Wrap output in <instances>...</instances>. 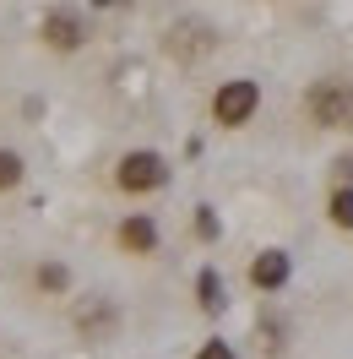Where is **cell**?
I'll return each mask as SVG.
<instances>
[{
    "label": "cell",
    "instance_id": "cell-12",
    "mask_svg": "<svg viewBox=\"0 0 353 359\" xmlns=\"http://www.w3.org/2000/svg\"><path fill=\"white\" fill-rule=\"evenodd\" d=\"M191 229H196V240H207V245H212V240L223 234V224H218V207H207V202H201V207H196V218H191Z\"/></svg>",
    "mask_w": 353,
    "mask_h": 359
},
{
    "label": "cell",
    "instance_id": "cell-14",
    "mask_svg": "<svg viewBox=\"0 0 353 359\" xmlns=\"http://www.w3.org/2000/svg\"><path fill=\"white\" fill-rule=\"evenodd\" d=\"M348 131H353V114H348Z\"/></svg>",
    "mask_w": 353,
    "mask_h": 359
},
{
    "label": "cell",
    "instance_id": "cell-8",
    "mask_svg": "<svg viewBox=\"0 0 353 359\" xmlns=\"http://www.w3.org/2000/svg\"><path fill=\"white\" fill-rule=\"evenodd\" d=\"M196 305H201L207 316H223V311H228V289H223L218 267H201V272H196Z\"/></svg>",
    "mask_w": 353,
    "mask_h": 359
},
{
    "label": "cell",
    "instance_id": "cell-6",
    "mask_svg": "<svg viewBox=\"0 0 353 359\" xmlns=\"http://www.w3.org/2000/svg\"><path fill=\"white\" fill-rule=\"evenodd\" d=\"M250 289L256 294H283L288 289V278H293V256H288L283 245H266V250H256L250 256Z\"/></svg>",
    "mask_w": 353,
    "mask_h": 359
},
{
    "label": "cell",
    "instance_id": "cell-10",
    "mask_svg": "<svg viewBox=\"0 0 353 359\" xmlns=\"http://www.w3.org/2000/svg\"><path fill=\"white\" fill-rule=\"evenodd\" d=\"M326 218H331V229L353 234V185H331L326 191Z\"/></svg>",
    "mask_w": 353,
    "mask_h": 359
},
{
    "label": "cell",
    "instance_id": "cell-13",
    "mask_svg": "<svg viewBox=\"0 0 353 359\" xmlns=\"http://www.w3.org/2000/svg\"><path fill=\"white\" fill-rule=\"evenodd\" d=\"M196 359H240V354H234V343H228V337H207V343L196 348Z\"/></svg>",
    "mask_w": 353,
    "mask_h": 359
},
{
    "label": "cell",
    "instance_id": "cell-1",
    "mask_svg": "<svg viewBox=\"0 0 353 359\" xmlns=\"http://www.w3.org/2000/svg\"><path fill=\"white\" fill-rule=\"evenodd\" d=\"M169 180H174V169H169V158L158 153V147H131V153L114 163V191L120 196H153Z\"/></svg>",
    "mask_w": 353,
    "mask_h": 359
},
{
    "label": "cell",
    "instance_id": "cell-7",
    "mask_svg": "<svg viewBox=\"0 0 353 359\" xmlns=\"http://www.w3.org/2000/svg\"><path fill=\"white\" fill-rule=\"evenodd\" d=\"M76 332L88 337V343L114 337V332H120V311H114V299H104V294L82 299V305H76Z\"/></svg>",
    "mask_w": 353,
    "mask_h": 359
},
{
    "label": "cell",
    "instance_id": "cell-9",
    "mask_svg": "<svg viewBox=\"0 0 353 359\" xmlns=\"http://www.w3.org/2000/svg\"><path fill=\"white\" fill-rule=\"evenodd\" d=\"M33 289L39 294H66L71 289V267L66 262H39V267H33Z\"/></svg>",
    "mask_w": 353,
    "mask_h": 359
},
{
    "label": "cell",
    "instance_id": "cell-5",
    "mask_svg": "<svg viewBox=\"0 0 353 359\" xmlns=\"http://www.w3.org/2000/svg\"><path fill=\"white\" fill-rule=\"evenodd\" d=\"M114 245H120V256L147 262V256H158V245H163V229H158L153 212H125V218L114 224Z\"/></svg>",
    "mask_w": 353,
    "mask_h": 359
},
{
    "label": "cell",
    "instance_id": "cell-11",
    "mask_svg": "<svg viewBox=\"0 0 353 359\" xmlns=\"http://www.w3.org/2000/svg\"><path fill=\"white\" fill-rule=\"evenodd\" d=\"M22 180H27V163H22V153L0 147V191H17Z\"/></svg>",
    "mask_w": 353,
    "mask_h": 359
},
{
    "label": "cell",
    "instance_id": "cell-4",
    "mask_svg": "<svg viewBox=\"0 0 353 359\" xmlns=\"http://www.w3.org/2000/svg\"><path fill=\"white\" fill-rule=\"evenodd\" d=\"M39 39H44L49 55H76V49L88 44V17L71 11V6H49L44 22H39Z\"/></svg>",
    "mask_w": 353,
    "mask_h": 359
},
{
    "label": "cell",
    "instance_id": "cell-3",
    "mask_svg": "<svg viewBox=\"0 0 353 359\" xmlns=\"http://www.w3.org/2000/svg\"><path fill=\"white\" fill-rule=\"evenodd\" d=\"M305 114H310V126H321V131L348 126V114H353V82H342V76H321V82H310Z\"/></svg>",
    "mask_w": 353,
    "mask_h": 359
},
{
    "label": "cell",
    "instance_id": "cell-2",
    "mask_svg": "<svg viewBox=\"0 0 353 359\" xmlns=\"http://www.w3.org/2000/svg\"><path fill=\"white\" fill-rule=\"evenodd\" d=\"M261 114V82L256 76H228L212 93V126L218 131H244Z\"/></svg>",
    "mask_w": 353,
    "mask_h": 359
}]
</instances>
